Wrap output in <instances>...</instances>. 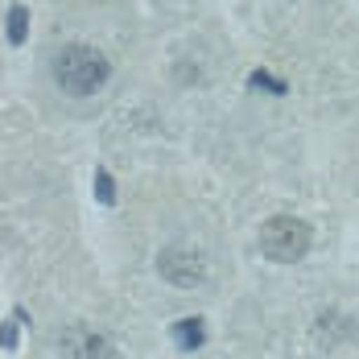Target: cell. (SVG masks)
I'll return each mask as SVG.
<instances>
[{"label": "cell", "mask_w": 359, "mask_h": 359, "mask_svg": "<svg viewBox=\"0 0 359 359\" xmlns=\"http://www.w3.org/2000/svg\"><path fill=\"white\" fill-rule=\"evenodd\" d=\"M157 273L170 281V285L178 289H194L203 277H207V264H203V256L190 248H165L157 256Z\"/></svg>", "instance_id": "3957f363"}, {"label": "cell", "mask_w": 359, "mask_h": 359, "mask_svg": "<svg viewBox=\"0 0 359 359\" xmlns=\"http://www.w3.org/2000/svg\"><path fill=\"white\" fill-rule=\"evenodd\" d=\"M25 25H29V13L21 4L8 8V41H25Z\"/></svg>", "instance_id": "8992f818"}, {"label": "cell", "mask_w": 359, "mask_h": 359, "mask_svg": "<svg viewBox=\"0 0 359 359\" xmlns=\"http://www.w3.org/2000/svg\"><path fill=\"white\" fill-rule=\"evenodd\" d=\"M95 190H100V203H116V186H111L108 170H100V174H95Z\"/></svg>", "instance_id": "52a82bcc"}, {"label": "cell", "mask_w": 359, "mask_h": 359, "mask_svg": "<svg viewBox=\"0 0 359 359\" xmlns=\"http://www.w3.org/2000/svg\"><path fill=\"white\" fill-rule=\"evenodd\" d=\"M252 87H269V91H277V95H285V83H281V79H273V74H264V71L252 74Z\"/></svg>", "instance_id": "ba28073f"}, {"label": "cell", "mask_w": 359, "mask_h": 359, "mask_svg": "<svg viewBox=\"0 0 359 359\" xmlns=\"http://www.w3.org/2000/svg\"><path fill=\"white\" fill-rule=\"evenodd\" d=\"M310 244H314L310 227H306L302 219H293V215H273L264 227H260V252H264L269 260H277V264L302 260V256L310 252Z\"/></svg>", "instance_id": "7a4b0ae2"}, {"label": "cell", "mask_w": 359, "mask_h": 359, "mask_svg": "<svg viewBox=\"0 0 359 359\" xmlns=\"http://www.w3.org/2000/svg\"><path fill=\"white\" fill-rule=\"evenodd\" d=\"M0 347H4V351H13V347H17V323L0 326Z\"/></svg>", "instance_id": "9c48e42d"}, {"label": "cell", "mask_w": 359, "mask_h": 359, "mask_svg": "<svg viewBox=\"0 0 359 359\" xmlns=\"http://www.w3.org/2000/svg\"><path fill=\"white\" fill-rule=\"evenodd\" d=\"M170 334H174V343H178V351H198L203 347V339H207V330L198 318H182V323L170 326Z\"/></svg>", "instance_id": "5b68a950"}, {"label": "cell", "mask_w": 359, "mask_h": 359, "mask_svg": "<svg viewBox=\"0 0 359 359\" xmlns=\"http://www.w3.org/2000/svg\"><path fill=\"white\" fill-rule=\"evenodd\" d=\"M58 351H62V359H111V343L104 334H95L91 326L74 323V326L62 330Z\"/></svg>", "instance_id": "277c9868"}, {"label": "cell", "mask_w": 359, "mask_h": 359, "mask_svg": "<svg viewBox=\"0 0 359 359\" xmlns=\"http://www.w3.org/2000/svg\"><path fill=\"white\" fill-rule=\"evenodd\" d=\"M108 58L91 46H67L58 58H54V79L67 95H95L104 83H108Z\"/></svg>", "instance_id": "6da1fadb"}]
</instances>
